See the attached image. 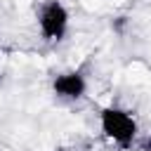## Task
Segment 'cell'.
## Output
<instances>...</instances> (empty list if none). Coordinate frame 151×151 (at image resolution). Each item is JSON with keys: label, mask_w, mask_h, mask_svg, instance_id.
I'll list each match as a JSON object with an SVG mask.
<instances>
[{"label": "cell", "mask_w": 151, "mask_h": 151, "mask_svg": "<svg viewBox=\"0 0 151 151\" xmlns=\"http://www.w3.org/2000/svg\"><path fill=\"white\" fill-rule=\"evenodd\" d=\"M40 38L50 45H59L71 26V12L61 0H42L35 12Z\"/></svg>", "instance_id": "obj_2"}, {"label": "cell", "mask_w": 151, "mask_h": 151, "mask_svg": "<svg viewBox=\"0 0 151 151\" xmlns=\"http://www.w3.org/2000/svg\"><path fill=\"white\" fill-rule=\"evenodd\" d=\"M99 130L113 146L123 151L132 149L139 139V125L134 116L120 106H104L99 111Z\"/></svg>", "instance_id": "obj_1"}, {"label": "cell", "mask_w": 151, "mask_h": 151, "mask_svg": "<svg viewBox=\"0 0 151 151\" xmlns=\"http://www.w3.org/2000/svg\"><path fill=\"white\" fill-rule=\"evenodd\" d=\"M52 92L61 101H78L87 94V76L78 68L61 71L52 78Z\"/></svg>", "instance_id": "obj_3"}, {"label": "cell", "mask_w": 151, "mask_h": 151, "mask_svg": "<svg viewBox=\"0 0 151 151\" xmlns=\"http://www.w3.org/2000/svg\"><path fill=\"white\" fill-rule=\"evenodd\" d=\"M139 151H151V134H146V137H142V139H137V144H134Z\"/></svg>", "instance_id": "obj_4"}]
</instances>
